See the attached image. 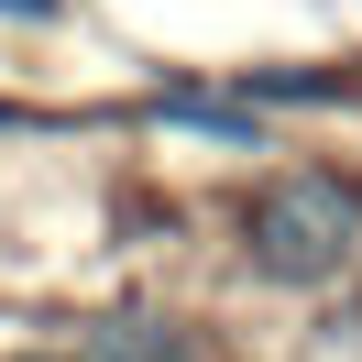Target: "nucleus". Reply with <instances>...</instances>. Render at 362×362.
Returning a JSON list of instances; mask_svg holds the SVG:
<instances>
[{"instance_id":"obj_1","label":"nucleus","mask_w":362,"mask_h":362,"mask_svg":"<svg viewBox=\"0 0 362 362\" xmlns=\"http://www.w3.org/2000/svg\"><path fill=\"white\" fill-rule=\"evenodd\" d=\"M351 242H362V187L329 176V165L274 176L264 198H252V220H242V252L274 274V286H318V274H340Z\"/></svg>"},{"instance_id":"obj_3","label":"nucleus","mask_w":362,"mask_h":362,"mask_svg":"<svg viewBox=\"0 0 362 362\" xmlns=\"http://www.w3.org/2000/svg\"><path fill=\"white\" fill-rule=\"evenodd\" d=\"M0 11H55V0H0Z\"/></svg>"},{"instance_id":"obj_4","label":"nucleus","mask_w":362,"mask_h":362,"mask_svg":"<svg viewBox=\"0 0 362 362\" xmlns=\"http://www.w3.org/2000/svg\"><path fill=\"white\" fill-rule=\"evenodd\" d=\"M23 362H66V351H23Z\"/></svg>"},{"instance_id":"obj_2","label":"nucleus","mask_w":362,"mask_h":362,"mask_svg":"<svg viewBox=\"0 0 362 362\" xmlns=\"http://www.w3.org/2000/svg\"><path fill=\"white\" fill-rule=\"evenodd\" d=\"M99 362H220L187 318H110L99 329Z\"/></svg>"}]
</instances>
